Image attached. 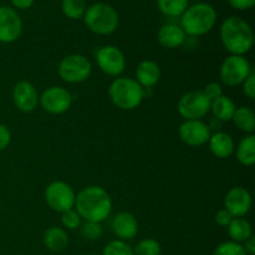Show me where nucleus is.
I'll use <instances>...</instances> for the list:
<instances>
[{
    "instance_id": "nucleus-1",
    "label": "nucleus",
    "mask_w": 255,
    "mask_h": 255,
    "mask_svg": "<svg viewBox=\"0 0 255 255\" xmlns=\"http://www.w3.org/2000/svg\"><path fill=\"white\" fill-rule=\"evenodd\" d=\"M74 208L84 221L102 223L111 216L112 199L102 187L89 186L76 194Z\"/></svg>"
},
{
    "instance_id": "nucleus-2",
    "label": "nucleus",
    "mask_w": 255,
    "mask_h": 255,
    "mask_svg": "<svg viewBox=\"0 0 255 255\" xmlns=\"http://www.w3.org/2000/svg\"><path fill=\"white\" fill-rule=\"evenodd\" d=\"M222 45L231 55L244 56L254 44V32L251 24L243 17L229 16L222 22L219 29Z\"/></svg>"
},
{
    "instance_id": "nucleus-3",
    "label": "nucleus",
    "mask_w": 255,
    "mask_h": 255,
    "mask_svg": "<svg viewBox=\"0 0 255 255\" xmlns=\"http://www.w3.org/2000/svg\"><path fill=\"white\" fill-rule=\"evenodd\" d=\"M179 26L189 36H203L216 26L218 14L213 5L208 2H197L186 9L181 15Z\"/></svg>"
},
{
    "instance_id": "nucleus-4",
    "label": "nucleus",
    "mask_w": 255,
    "mask_h": 255,
    "mask_svg": "<svg viewBox=\"0 0 255 255\" xmlns=\"http://www.w3.org/2000/svg\"><path fill=\"white\" fill-rule=\"evenodd\" d=\"M112 104L124 111L136 110L144 99V89L131 77H117L109 86Z\"/></svg>"
},
{
    "instance_id": "nucleus-5",
    "label": "nucleus",
    "mask_w": 255,
    "mask_h": 255,
    "mask_svg": "<svg viewBox=\"0 0 255 255\" xmlns=\"http://www.w3.org/2000/svg\"><path fill=\"white\" fill-rule=\"evenodd\" d=\"M82 19L90 31L101 36L114 34L120 24L119 12L107 2H95L87 6Z\"/></svg>"
},
{
    "instance_id": "nucleus-6",
    "label": "nucleus",
    "mask_w": 255,
    "mask_h": 255,
    "mask_svg": "<svg viewBox=\"0 0 255 255\" xmlns=\"http://www.w3.org/2000/svg\"><path fill=\"white\" fill-rule=\"evenodd\" d=\"M92 72V64L81 54H71L61 59L57 66V74L67 84H81L86 81Z\"/></svg>"
},
{
    "instance_id": "nucleus-7",
    "label": "nucleus",
    "mask_w": 255,
    "mask_h": 255,
    "mask_svg": "<svg viewBox=\"0 0 255 255\" xmlns=\"http://www.w3.org/2000/svg\"><path fill=\"white\" fill-rule=\"evenodd\" d=\"M253 72L248 59L239 55H229L223 60L219 69L222 84L228 87L241 86L244 80Z\"/></svg>"
},
{
    "instance_id": "nucleus-8",
    "label": "nucleus",
    "mask_w": 255,
    "mask_h": 255,
    "mask_svg": "<svg viewBox=\"0 0 255 255\" xmlns=\"http://www.w3.org/2000/svg\"><path fill=\"white\" fill-rule=\"evenodd\" d=\"M179 116L187 120H202L211 111V100L201 90L186 92L177 105Z\"/></svg>"
},
{
    "instance_id": "nucleus-9",
    "label": "nucleus",
    "mask_w": 255,
    "mask_h": 255,
    "mask_svg": "<svg viewBox=\"0 0 255 255\" xmlns=\"http://www.w3.org/2000/svg\"><path fill=\"white\" fill-rule=\"evenodd\" d=\"M76 194L72 187L64 181H54L45 189V202L57 213L74 209Z\"/></svg>"
},
{
    "instance_id": "nucleus-10",
    "label": "nucleus",
    "mask_w": 255,
    "mask_h": 255,
    "mask_svg": "<svg viewBox=\"0 0 255 255\" xmlns=\"http://www.w3.org/2000/svg\"><path fill=\"white\" fill-rule=\"evenodd\" d=\"M39 105L47 114L62 115L71 107L72 95L61 86L47 87L39 96Z\"/></svg>"
},
{
    "instance_id": "nucleus-11",
    "label": "nucleus",
    "mask_w": 255,
    "mask_h": 255,
    "mask_svg": "<svg viewBox=\"0 0 255 255\" xmlns=\"http://www.w3.org/2000/svg\"><path fill=\"white\" fill-rule=\"evenodd\" d=\"M99 69L109 76L117 77L126 69V56L121 49L114 45H105L96 54Z\"/></svg>"
},
{
    "instance_id": "nucleus-12",
    "label": "nucleus",
    "mask_w": 255,
    "mask_h": 255,
    "mask_svg": "<svg viewBox=\"0 0 255 255\" xmlns=\"http://www.w3.org/2000/svg\"><path fill=\"white\" fill-rule=\"evenodd\" d=\"M179 138L183 143L191 147H201L208 143L211 138V128L202 120H187L178 128Z\"/></svg>"
},
{
    "instance_id": "nucleus-13",
    "label": "nucleus",
    "mask_w": 255,
    "mask_h": 255,
    "mask_svg": "<svg viewBox=\"0 0 255 255\" xmlns=\"http://www.w3.org/2000/svg\"><path fill=\"white\" fill-rule=\"evenodd\" d=\"M22 32V20L19 12L10 6H0V42H15Z\"/></svg>"
},
{
    "instance_id": "nucleus-14",
    "label": "nucleus",
    "mask_w": 255,
    "mask_h": 255,
    "mask_svg": "<svg viewBox=\"0 0 255 255\" xmlns=\"http://www.w3.org/2000/svg\"><path fill=\"white\" fill-rule=\"evenodd\" d=\"M252 196L248 189L241 186L232 187L224 197V208L234 217L243 218L252 208Z\"/></svg>"
},
{
    "instance_id": "nucleus-15",
    "label": "nucleus",
    "mask_w": 255,
    "mask_h": 255,
    "mask_svg": "<svg viewBox=\"0 0 255 255\" xmlns=\"http://www.w3.org/2000/svg\"><path fill=\"white\" fill-rule=\"evenodd\" d=\"M11 99L14 106L24 114L35 111L39 105V94L36 87L31 82L25 80L15 85L11 92Z\"/></svg>"
},
{
    "instance_id": "nucleus-16",
    "label": "nucleus",
    "mask_w": 255,
    "mask_h": 255,
    "mask_svg": "<svg viewBox=\"0 0 255 255\" xmlns=\"http://www.w3.org/2000/svg\"><path fill=\"white\" fill-rule=\"evenodd\" d=\"M138 221L128 212H120L112 218L111 229L120 241H131L138 233Z\"/></svg>"
},
{
    "instance_id": "nucleus-17",
    "label": "nucleus",
    "mask_w": 255,
    "mask_h": 255,
    "mask_svg": "<svg viewBox=\"0 0 255 255\" xmlns=\"http://www.w3.org/2000/svg\"><path fill=\"white\" fill-rule=\"evenodd\" d=\"M186 36L182 27L177 24H164L157 32V41L164 49H178L186 41Z\"/></svg>"
},
{
    "instance_id": "nucleus-18",
    "label": "nucleus",
    "mask_w": 255,
    "mask_h": 255,
    "mask_svg": "<svg viewBox=\"0 0 255 255\" xmlns=\"http://www.w3.org/2000/svg\"><path fill=\"white\" fill-rule=\"evenodd\" d=\"M134 75H136L134 80L143 89H149L158 84L159 79H161V69L153 60H143L138 64Z\"/></svg>"
},
{
    "instance_id": "nucleus-19",
    "label": "nucleus",
    "mask_w": 255,
    "mask_h": 255,
    "mask_svg": "<svg viewBox=\"0 0 255 255\" xmlns=\"http://www.w3.org/2000/svg\"><path fill=\"white\" fill-rule=\"evenodd\" d=\"M209 149L216 157L222 159L229 158L234 153L236 143H234L233 137L227 132H216L211 134V138L208 141Z\"/></svg>"
},
{
    "instance_id": "nucleus-20",
    "label": "nucleus",
    "mask_w": 255,
    "mask_h": 255,
    "mask_svg": "<svg viewBox=\"0 0 255 255\" xmlns=\"http://www.w3.org/2000/svg\"><path fill=\"white\" fill-rule=\"evenodd\" d=\"M42 239H44L45 247L54 253H60L69 246V234L61 227L52 226L47 228Z\"/></svg>"
},
{
    "instance_id": "nucleus-21",
    "label": "nucleus",
    "mask_w": 255,
    "mask_h": 255,
    "mask_svg": "<svg viewBox=\"0 0 255 255\" xmlns=\"http://www.w3.org/2000/svg\"><path fill=\"white\" fill-rule=\"evenodd\" d=\"M236 157L241 164L246 167H251L255 163V136L247 134L246 137L239 141L238 146L234 149Z\"/></svg>"
},
{
    "instance_id": "nucleus-22",
    "label": "nucleus",
    "mask_w": 255,
    "mask_h": 255,
    "mask_svg": "<svg viewBox=\"0 0 255 255\" xmlns=\"http://www.w3.org/2000/svg\"><path fill=\"white\" fill-rule=\"evenodd\" d=\"M237 106L233 100L226 95H222L221 97L211 102V111L209 112H212L213 116L219 121L228 122L232 121Z\"/></svg>"
},
{
    "instance_id": "nucleus-23",
    "label": "nucleus",
    "mask_w": 255,
    "mask_h": 255,
    "mask_svg": "<svg viewBox=\"0 0 255 255\" xmlns=\"http://www.w3.org/2000/svg\"><path fill=\"white\" fill-rule=\"evenodd\" d=\"M234 126L247 134H253L255 129V114L248 106L237 107L232 117Z\"/></svg>"
},
{
    "instance_id": "nucleus-24",
    "label": "nucleus",
    "mask_w": 255,
    "mask_h": 255,
    "mask_svg": "<svg viewBox=\"0 0 255 255\" xmlns=\"http://www.w3.org/2000/svg\"><path fill=\"white\" fill-rule=\"evenodd\" d=\"M227 229L232 241L237 243H244L249 237L253 236L252 224L246 218H233Z\"/></svg>"
},
{
    "instance_id": "nucleus-25",
    "label": "nucleus",
    "mask_w": 255,
    "mask_h": 255,
    "mask_svg": "<svg viewBox=\"0 0 255 255\" xmlns=\"http://www.w3.org/2000/svg\"><path fill=\"white\" fill-rule=\"evenodd\" d=\"M188 6V0H157V7L166 16H181Z\"/></svg>"
},
{
    "instance_id": "nucleus-26",
    "label": "nucleus",
    "mask_w": 255,
    "mask_h": 255,
    "mask_svg": "<svg viewBox=\"0 0 255 255\" xmlns=\"http://www.w3.org/2000/svg\"><path fill=\"white\" fill-rule=\"evenodd\" d=\"M86 9V0H62L61 1L62 14L71 20L82 19Z\"/></svg>"
},
{
    "instance_id": "nucleus-27",
    "label": "nucleus",
    "mask_w": 255,
    "mask_h": 255,
    "mask_svg": "<svg viewBox=\"0 0 255 255\" xmlns=\"http://www.w3.org/2000/svg\"><path fill=\"white\" fill-rule=\"evenodd\" d=\"M161 244L152 238L142 239L133 248L134 255H161Z\"/></svg>"
},
{
    "instance_id": "nucleus-28",
    "label": "nucleus",
    "mask_w": 255,
    "mask_h": 255,
    "mask_svg": "<svg viewBox=\"0 0 255 255\" xmlns=\"http://www.w3.org/2000/svg\"><path fill=\"white\" fill-rule=\"evenodd\" d=\"M80 233H81L82 238L90 242H96L104 234V227L101 223H96V222H86L81 223L80 226Z\"/></svg>"
},
{
    "instance_id": "nucleus-29",
    "label": "nucleus",
    "mask_w": 255,
    "mask_h": 255,
    "mask_svg": "<svg viewBox=\"0 0 255 255\" xmlns=\"http://www.w3.org/2000/svg\"><path fill=\"white\" fill-rule=\"evenodd\" d=\"M102 255H134L133 248L126 242L115 239V241L109 242L104 248Z\"/></svg>"
},
{
    "instance_id": "nucleus-30",
    "label": "nucleus",
    "mask_w": 255,
    "mask_h": 255,
    "mask_svg": "<svg viewBox=\"0 0 255 255\" xmlns=\"http://www.w3.org/2000/svg\"><path fill=\"white\" fill-rule=\"evenodd\" d=\"M213 255H248L244 251L243 246L237 242L228 241L218 244L214 249Z\"/></svg>"
},
{
    "instance_id": "nucleus-31",
    "label": "nucleus",
    "mask_w": 255,
    "mask_h": 255,
    "mask_svg": "<svg viewBox=\"0 0 255 255\" xmlns=\"http://www.w3.org/2000/svg\"><path fill=\"white\" fill-rule=\"evenodd\" d=\"M82 223V219L81 217L79 216L76 211L74 209H70V211L64 212L61 213V224H62V228L66 231H75V229H79L80 226Z\"/></svg>"
},
{
    "instance_id": "nucleus-32",
    "label": "nucleus",
    "mask_w": 255,
    "mask_h": 255,
    "mask_svg": "<svg viewBox=\"0 0 255 255\" xmlns=\"http://www.w3.org/2000/svg\"><path fill=\"white\" fill-rule=\"evenodd\" d=\"M203 92L212 102L213 100L218 99V97H221L222 95H223V86H222L219 82H216V81L209 82V84L204 87Z\"/></svg>"
},
{
    "instance_id": "nucleus-33",
    "label": "nucleus",
    "mask_w": 255,
    "mask_h": 255,
    "mask_svg": "<svg viewBox=\"0 0 255 255\" xmlns=\"http://www.w3.org/2000/svg\"><path fill=\"white\" fill-rule=\"evenodd\" d=\"M242 87H243V94L246 95L248 99L254 100L255 99V75L254 72H252L244 82L242 84Z\"/></svg>"
},
{
    "instance_id": "nucleus-34",
    "label": "nucleus",
    "mask_w": 255,
    "mask_h": 255,
    "mask_svg": "<svg viewBox=\"0 0 255 255\" xmlns=\"http://www.w3.org/2000/svg\"><path fill=\"white\" fill-rule=\"evenodd\" d=\"M233 218L234 217L232 216L226 208L219 209V211L216 213V216H214V221H216V223L218 224L219 227H223V228H227V227L231 224V222L233 221Z\"/></svg>"
},
{
    "instance_id": "nucleus-35",
    "label": "nucleus",
    "mask_w": 255,
    "mask_h": 255,
    "mask_svg": "<svg viewBox=\"0 0 255 255\" xmlns=\"http://www.w3.org/2000/svg\"><path fill=\"white\" fill-rule=\"evenodd\" d=\"M11 142V131L4 124H0V152L5 151Z\"/></svg>"
},
{
    "instance_id": "nucleus-36",
    "label": "nucleus",
    "mask_w": 255,
    "mask_h": 255,
    "mask_svg": "<svg viewBox=\"0 0 255 255\" xmlns=\"http://www.w3.org/2000/svg\"><path fill=\"white\" fill-rule=\"evenodd\" d=\"M228 2L236 10H249L255 5V0H228Z\"/></svg>"
},
{
    "instance_id": "nucleus-37",
    "label": "nucleus",
    "mask_w": 255,
    "mask_h": 255,
    "mask_svg": "<svg viewBox=\"0 0 255 255\" xmlns=\"http://www.w3.org/2000/svg\"><path fill=\"white\" fill-rule=\"evenodd\" d=\"M12 6L19 10H26L34 5L35 0H10Z\"/></svg>"
},
{
    "instance_id": "nucleus-38",
    "label": "nucleus",
    "mask_w": 255,
    "mask_h": 255,
    "mask_svg": "<svg viewBox=\"0 0 255 255\" xmlns=\"http://www.w3.org/2000/svg\"><path fill=\"white\" fill-rule=\"evenodd\" d=\"M244 251L248 255H254L255 254V237L252 236L244 242V246H243Z\"/></svg>"
},
{
    "instance_id": "nucleus-39",
    "label": "nucleus",
    "mask_w": 255,
    "mask_h": 255,
    "mask_svg": "<svg viewBox=\"0 0 255 255\" xmlns=\"http://www.w3.org/2000/svg\"><path fill=\"white\" fill-rule=\"evenodd\" d=\"M89 255H97V254H89Z\"/></svg>"
}]
</instances>
